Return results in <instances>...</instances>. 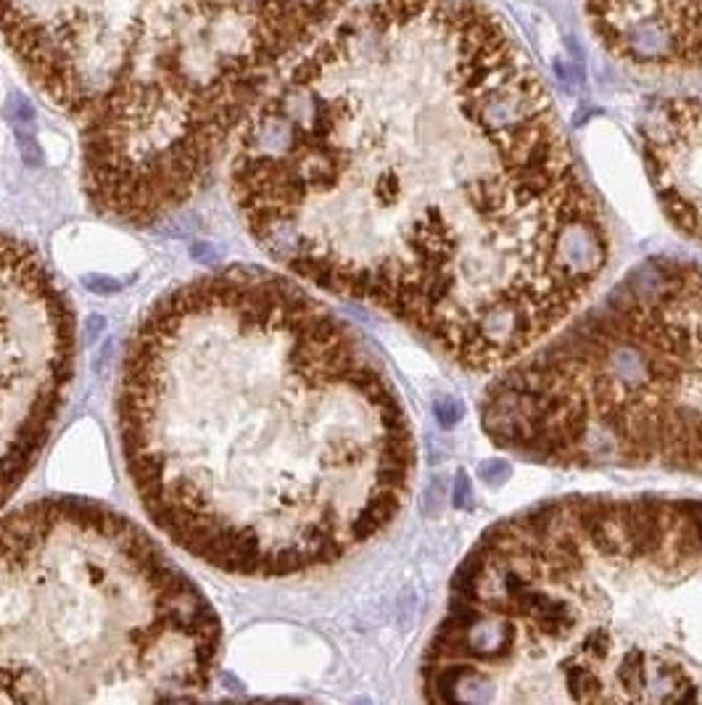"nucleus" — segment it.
I'll return each instance as SVG.
<instances>
[{
    "label": "nucleus",
    "mask_w": 702,
    "mask_h": 705,
    "mask_svg": "<svg viewBox=\"0 0 702 705\" xmlns=\"http://www.w3.org/2000/svg\"><path fill=\"white\" fill-rule=\"evenodd\" d=\"M481 425L544 466L702 475V267L631 270L489 386Z\"/></svg>",
    "instance_id": "5"
},
{
    "label": "nucleus",
    "mask_w": 702,
    "mask_h": 705,
    "mask_svg": "<svg viewBox=\"0 0 702 705\" xmlns=\"http://www.w3.org/2000/svg\"><path fill=\"white\" fill-rule=\"evenodd\" d=\"M117 423L148 521L243 579L341 563L394 524L414 478L410 417L378 357L262 267L151 304L124 349Z\"/></svg>",
    "instance_id": "2"
},
{
    "label": "nucleus",
    "mask_w": 702,
    "mask_h": 705,
    "mask_svg": "<svg viewBox=\"0 0 702 705\" xmlns=\"http://www.w3.org/2000/svg\"><path fill=\"white\" fill-rule=\"evenodd\" d=\"M644 164L679 233L702 243V98L663 104L644 124Z\"/></svg>",
    "instance_id": "8"
},
{
    "label": "nucleus",
    "mask_w": 702,
    "mask_h": 705,
    "mask_svg": "<svg viewBox=\"0 0 702 705\" xmlns=\"http://www.w3.org/2000/svg\"><path fill=\"white\" fill-rule=\"evenodd\" d=\"M222 626L135 521L85 497L0 518V703L201 701Z\"/></svg>",
    "instance_id": "4"
},
{
    "label": "nucleus",
    "mask_w": 702,
    "mask_h": 705,
    "mask_svg": "<svg viewBox=\"0 0 702 705\" xmlns=\"http://www.w3.org/2000/svg\"><path fill=\"white\" fill-rule=\"evenodd\" d=\"M436 703H702V502L573 497L486 531L422 658Z\"/></svg>",
    "instance_id": "3"
},
{
    "label": "nucleus",
    "mask_w": 702,
    "mask_h": 705,
    "mask_svg": "<svg viewBox=\"0 0 702 705\" xmlns=\"http://www.w3.org/2000/svg\"><path fill=\"white\" fill-rule=\"evenodd\" d=\"M293 8L304 16H322L328 13L333 5H338V0H288Z\"/></svg>",
    "instance_id": "11"
},
{
    "label": "nucleus",
    "mask_w": 702,
    "mask_h": 705,
    "mask_svg": "<svg viewBox=\"0 0 702 705\" xmlns=\"http://www.w3.org/2000/svg\"><path fill=\"white\" fill-rule=\"evenodd\" d=\"M16 143H19V151L29 167H38L43 162V151H40L38 140L24 130V124H16Z\"/></svg>",
    "instance_id": "9"
},
{
    "label": "nucleus",
    "mask_w": 702,
    "mask_h": 705,
    "mask_svg": "<svg viewBox=\"0 0 702 705\" xmlns=\"http://www.w3.org/2000/svg\"><path fill=\"white\" fill-rule=\"evenodd\" d=\"M233 198L272 262L468 370L541 347L610 259L539 74L475 0H436L430 51L298 63L243 135Z\"/></svg>",
    "instance_id": "1"
},
{
    "label": "nucleus",
    "mask_w": 702,
    "mask_h": 705,
    "mask_svg": "<svg viewBox=\"0 0 702 705\" xmlns=\"http://www.w3.org/2000/svg\"><path fill=\"white\" fill-rule=\"evenodd\" d=\"M5 114L11 119H16V124H27V122L35 119V109H32V104H29L21 93H13V96L8 98Z\"/></svg>",
    "instance_id": "10"
},
{
    "label": "nucleus",
    "mask_w": 702,
    "mask_h": 705,
    "mask_svg": "<svg viewBox=\"0 0 702 705\" xmlns=\"http://www.w3.org/2000/svg\"><path fill=\"white\" fill-rule=\"evenodd\" d=\"M77 347L71 298L43 254L0 231V510L54 433Z\"/></svg>",
    "instance_id": "6"
},
{
    "label": "nucleus",
    "mask_w": 702,
    "mask_h": 705,
    "mask_svg": "<svg viewBox=\"0 0 702 705\" xmlns=\"http://www.w3.org/2000/svg\"><path fill=\"white\" fill-rule=\"evenodd\" d=\"M602 46L634 66H702V0H589Z\"/></svg>",
    "instance_id": "7"
}]
</instances>
